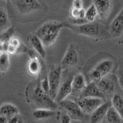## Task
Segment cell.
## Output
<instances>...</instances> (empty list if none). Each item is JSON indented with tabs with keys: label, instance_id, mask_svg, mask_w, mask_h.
<instances>
[{
	"label": "cell",
	"instance_id": "1",
	"mask_svg": "<svg viewBox=\"0 0 123 123\" xmlns=\"http://www.w3.org/2000/svg\"><path fill=\"white\" fill-rule=\"evenodd\" d=\"M64 27L66 28V22L50 20L41 25L35 34L42 41L45 47H49L54 43L60 31Z\"/></svg>",
	"mask_w": 123,
	"mask_h": 123
},
{
	"label": "cell",
	"instance_id": "2",
	"mask_svg": "<svg viewBox=\"0 0 123 123\" xmlns=\"http://www.w3.org/2000/svg\"><path fill=\"white\" fill-rule=\"evenodd\" d=\"M66 22V28H70L73 32L95 39L105 38L109 35L108 27L98 22H89L81 25H73Z\"/></svg>",
	"mask_w": 123,
	"mask_h": 123
},
{
	"label": "cell",
	"instance_id": "3",
	"mask_svg": "<svg viewBox=\"0 0 123 123\" xmlns=\"http://www.w3.org/2000/svg\"><path fill=\"white\" fill-rule=\"evenodd\" d=\"M30 100L37 108H46L55 110L58 108V104L49 94L42 90L40 84H37L31 91Z\"/></svg>",
	"mask_w": 123,
	"mask_h": 123
},
{
	"label": "cell",
	"instance_id": "4",
	"mask_svg": "<svg viewBox=\"0 0 123 123\" xmlns=\"http://www.w3.org/2000/svg\"><path fill=\"white\" fill-rule=\"evenodd\" d=\"M60 106L65 110L71 119L74 120L85 121L87 118V115L85 114L81 110L77 102L71 100H65L60 103Z\"/></svg>",
	"mask_w": 123,
	"mask_h": 123
},
{
	"label": "cell",
	"instance_id": "5",
	"mask_svg": "<svg viewBox=\"0 0 123 123\" xmlns=\"http://www.w3.org/2000/svg\"><path fill=\"white\" fill-rule=\"evenodd\" d=\"M62 68L61 67V66L55 65L51 68L48 75V80L50 86L49 95L54 100L57 95L58 91L61 84L60 80L62 77Z\"/></svg>",
	"mask_w": 123,
	"mask_h": 123
},
{
	"label": "cell",
	"instance_id": "6",
	"mask_svg": "<svg viewBox=\"0 0 123 123\" xmlns=\"http://www.w3.org/2000/svg\"><path fill=\"white\" fill-rule=\"evenodd\" d=\"M106 101L105 99L97 97H83L79 98L77 104L86 115H91L100 106L104 104Z\"/></svg>",
	"mask_w": 123,
	"mask_h": 123
},
{
	"label": "cell",
	"instance_id": "7",
	"mask_svg": "<svg viewBox=\"0 0 123 123\" xmlns=\"http://www.w3.org/2000/svg\"><path fill=\"white\" fill-rule=\"evenodd\" d=\"M110 37L113 39H123V6L108 27Z\"/></svg>",
	"mask_w": 123,
	"mask_h": 123
},
{
	"label": "cell",
	"instance_id": "8",
	"mask_svg": "<svg viewBox=\"0 0 123 123\" xmlns=\"http://www.w3.org/2000/svg\"><path fill=\"white\" fill-rule=\"evenodd\" d=\"M11 3L20 14H30L42 7L40 2L36 0H15L11 1Z\"/></svg>",
	"mask_w": 123,
	"mask_h": 123
},
{
	"label": "cell",
	"instance_id": "9",
	"mask_svg": "<svg viewBox=\"0 0 123 123\" xmlns=\"http://www.w3.org/2000/svg\"><path fill=\"white\" fill-rule=\"evenodd\" d=\"M79 62V54L74 44H70L66 50L60 66L63 68H68L75 66Z\"/></svg>",
	"mask_w": 123,
	"mask_h": 123
},
{
	"label": "cell",
	"instance_id": "10",
	"mask_svg": "<svg viewBox=\"0 0 123 123\" xmlns=\"http://www.w3.org/2000/svg\"><path fill=\"white\" fill-rule=\"evenodd\" d=\"M72 80L73 77H70L60 84L57 95L55 99V101L57 104H60L61 102L66 100L67 97L72 93Z\"/></svg>",
	"mask_w": 123,
	"mask_h": 123
},
{
	"label": "cell",
	"instance_id": "11",
	"mask_svg": "<svg viewBox=\"0 0 123 123\" xmlns=\"http://www.w3.org/2000/svg\"><path fill=\"white\" fill-rule=\"evenodd\" d=\"M112 106L111 102L106 101L95 110L90 116V123H100L106 117L110 108Z\"/></svg>",
	"mask_w": 123,
	"mask_h": 123
},
{
	"label": "cell",
	"instance_id": "12",
	"mask_svg": "<svg viewBox=\"0 0 123 123\" xmlns=\"http://www.w3.org/2000/svg\"><path fill=\"white\" fill-rule=\"evenodd\" d=\"M83 97H97L105 99V95L101 92L96 83L91 82L86 86L79 96V98Z\"/></svg>",
	"mask_w": 123,
	"mask_h": 123
},
{
	"label": "cell",
	"instance_id": "13",
	"mask_svg": "<svg viewBox=\"0 0 123 123\" xmlns=\"http://www.w3.org/2000/svg\"><path fill=\"white\" fill-rule=\"evenodd\" d=\"M29 55L30 57V59L27 63V70L31 75L37 76L39 75L41 69L40 62L38 59L39 55L37 52L35 53L34 51H32L31 53H30Z\"/></svg>",
	"mask_w": 123,
	"mask_h": 123
},
{
	"label": "cell",
	"instance_id": "14",
	"mask_svg": "<svg viewBox=\"0 0 123 123\" xmlns=\"http://www.w3.org/2000/svg\"><path fill=\"white\" fill-rule=\"evenodd\" d=\"M92 3L96 7L100 18L103 20L106 19L110 12L111 9V2L110 1L96 0L93 1Z\"/></svg>",
	"mask_w": 123,
	"mask_h": 123
},
{
	"label": "cell",
	"instance_id": "15",
	"mask_svg": "<svg viewBox=\"0 0 123 123\" xmlns=\"http://www.w3.org/2000/svg\"><path fill=\"white\" fill-rule=\"evenodd\" d=\"M28 41L35 52H37L40 57L44 59L46 55L45 46L40 39L35 34H31L28 36Z\"/></svg>",
	"mask_w": 123,
	"mask_h": 123
},
{
	"label": "cell",
	"instance_id": "16",
	"mask_svg": "<svg viewBox=\"0 0 123 123\" xmlns=\"http://www.w3.org/2000/svg\"><path fill=\"white\" fill-rule=\"evenodd\" d=\"M14 27H9L3 32L1 33V38H0V52H7L8 49L9 41L14 36Z\"/></svg>",
	"mask_w": 123,
	"mask_h": 123
},
{
	"label": "cell",
	"instance_id": "17",
	"mask_svg": "<svg viewBox=\"0 0 123 123\" xmlns=\"http://www.w3.org/2000/svg\"><path fill=\"white\" fill-rule=\"evenodd\" d=\"M97 84L104 95L112 94L115 90V82L107 76L103 78Z\"/></svg>",
	"mask_w": 123,
	"mask_h": 123
},
{
	"label": "cell",
	"instance_id": "18",
	"mask_svg": "<svg viewBox=\"0 0 123 123\" xmlns=\"http://www.w3.org/2000/svg\"><path fill=\"white\" fill-rule=\"evenodd\" d=\"M86 81L84 76L81 73H76L72 80V93L82 92L86 87Z\"/></svg>",
	"mask_w": 123,
	"mask_h": 123
},
{
	"label": "cell",
	"instance_id": "19",
	"mask_svg": "<svg viewBox=\"0 0 123 123\" xmlns=\"http://www.w3.org/2000/svg\"><path fill=\"white\" fill-rule=\"evenodd\" d=\"M113 62L110 59L102 60L94 67V69L98 71L103 78L108 75L113 68Z\"/></svg>",
	"mask_w": 123,
	"mask_h": 123
},
{
	"label": "cell",
	"instance_id": "20",
	"mask_svg": "<svg viewBox=\"0 0 123 123\" xmlns=\"http://www.w3.org/2000/svg\"><path fill=\"white\" fill-rule=\"evenodd\" d=\"M1 116H3L8 118L9 119L16 115H19V110L18 108L12 104L6 103L2 104L0 108Z\"/></svg>",
	"mask_w": 123,
	"mask_h": 123
},
{
	"label": "cell",
	"instance_id": "21",
	"mask_svg": "<svg viewBox=\"0 0 123 123\" xmlns=\"http://www.w3.org/2000/svg\"><path fill=\"white\" fill-rule=\"evenodd\" d=\"M56 111L53 110L46 109V108H36L33 111V116L35 119H47L49 117L55 116Z\"/></svg>",
	"mask_w": 123,
	"mask_h": 123
},
{
	"label": "cell",
	"instance_id": "22",
	"mask_svg": "<svg viewBox=\"0 0 123 123\" xmlns=\"http://www.w3.org/2000/svg\"><path fill=\"white\" fill-rule=\"evenodd\" d=\"M112 106L115 110L121 115L123 119V97L119 94H114L112 97L111 100Z\"/></svg>",
	"mask_w": 123,
	"mask_h": 123
},
{
	"label": "cell",
	"instance_id": "23",
	"mask_svg": "<svg viewBox=\"0 0 123 123\" xmlns=\"http://www.w3.org/2000/svg\"><path fill=\"white\" fill-rule=\"evenodd\" d=\"M107 123H122L123 119L113 106H111L106 113V117Z\"/></svg>",
	"mask_w": 123,
	"mask_h": 123
},
{
	"label": "cell",
	"instance_id": "24",
	"mask_svg": "<svg viewBox=\"0 0 123 123\" xmlns=\"http://www.w3.org/2000/svg\"><path fill=\"white\" fill-rule=\"evenodd\" d=\"M10 67L9 54L7 52H1L0 54V71L5 73L8 71Z\"/></svg>",
	"mask_w": 123,
	"mask_h": 123
},
{
	"label": "cell",
	"instance_id": "25",
	"mask_svg": "<svg viewBox=\"0 0 123 123\" xmlns=\"http://www.w3.org/2000/svg\"><path fill=\"white\" fill-rule=\"evenodd\" d=\"M97 16H98L97 10L95 5L92 3L86 10L85 19L87 22H93L95 21V18Z\"/></svg>",
	"mask_w": 123,
	"mask_h": 123
},
{
	"label": "cell",
	"instance_id": "26",
	"mask_svg": "<svg viewBox=\"0 0 123 123\" xmlns=\"http://www.w3.org/2000/svg\"><path fill=\"white\" fill-rule=\"evenodd\" d=\"M9 24L8 16L6 14V11L2 7L0 8V28H1V33L7 30L9 27H7Z\"/></svg>",
	"mask_w": 123,
	"mask_h": 123
},
{
	"label": "cell",
	"instance_id": "27",
	"mask_svg": "<svg viewBox=\"0 0 123 123\" xmlns=\"http://www.w3.org/2000/svg\"><path fill=\"white\" fill-rule=\"evenodd\" d=\"M86 10L76 9L71 7L70 11V18L73 20H84L85 19Z\"/></svg>",
	"mask_w": 123,
	"mask_h": 123
},
{
	"label": "cell",
	"instance_id": "28",
	"mask_svg": "<svg viewBox=\"0 0 123 123\" xmlns=\"http://www.w3.org/2000/svg\"><path fill=\"white\" fill-rule=\"evenodd\" d=\"M89 77L91 79V82L95 83L96 84H97L103 78V77L100 74L99 72L97 71L94 68L92 69L89 72Z\"/></svg>",
	"mask_w": 123,
	"mask_h": 123
},
{
	"label": "cell",
	"instance_id": "29",
	"mask_svg": "<svg viewBox=\"0 0 123 123\" xmlns=\"http://www.w3.org/2000/svg\"><path fill=\"white\" fill-rule=\"evenodd\" d=\"M40 86L42 89L43 91L49 95V92H50V86H49V80H48V77H45L40 82Z\"/></svg>",
	"mask_w": 123,
	"mask_h": 123
},
{
	"label": "cell",
	"instance_id": "30",
	"mask_svg": "<svg viewBox=\"0 0 123 123\" xmlns=\"http://www.w3.org/2000/svg\"><path fill=\"white\" fill-rule=\"evenodd\" d=\"M116 78L121 88L123 89V68L119 67L116 71Z\"/></svg>",
	"mask_w": 123,
	"mask_h": 123
},
{
	"label": "cell",
	"instance_id": "31",
	"mask_svg": "<svg viewBox=\"0 0 123 123\" xmlns=\"http://www.w3.org/2000/svg\"><path fill=\"white\" fill-rule=\"evenodd\" d=\"M71 118L67 113H63L60 116V123H71Z\"/></svg>",
	"mask_w": 123,
	"mask_h": 123
},
{
	"label": "cell",
	"instance_id": "32",
	"mask_svg": "<svg viewBox=\"0 0 123 123\" xmlns=\"http://www.w3.org/2000/svg\"><path fill=\"white\" fill-rule=\"evenodd\" d=\"M84 6V3L83 1L81 0H76L72 2V7L73 8L76 9H83Z\"/></svg>",
	"mask_w": 123,
	"mask_h": 123
},
{
	"label": "cell",
	"instance_id": "33",
	"mask_svg": "<svg viewBox=\"0 0 123 123\" xmlns=\"http://www.w3.org/2000/svg\"><path fill=\"white\" fill-rule=\"evenodd\" d=\"M8 123H24V121L19 115H18L10 118L9 119Z\"/></svg>",
	"mask_w": 123,
	"mask_h": 123
},
{
	"label": "cell",
	"instance_id": "34",
	"mask_svg": "<svg viewBox=\"0 0 123 123\" xmlns=\"http://www.w3.org/2000/svg\"><path fill=\"white\" fill-rule=\"evenodd\" d=\"M9 119L5 116H0V123H8Z\"/></svg>",
	"mask_w": 123,
	"mask_h": 123
}]
</instances>
